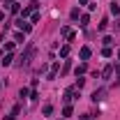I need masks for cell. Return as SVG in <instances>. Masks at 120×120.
Listing matches in <instances>:
<instances>
[{"label": "cell", "instance_id": "cell-1", "mask_svg": "<svg viewBox=\"0 0 120 120\" xmlns=\"http://www.w3.org/2000/svg\"><path fill=\"white\" fill-rule=\"evenodd\" d=\"M19 28H21V30H26V32H30V28H32V26H30V23H26V21L21 19V21H19Z\"/></svg>", "mask_w": 120, "mask_h": 120}, {"label": "cell", "instance_id": "cell-9", "mask_svg": "<svg viewBox=\"0 0 120 120\" xmlns=\"http://www.w3.org/2000/svg\"><path fill=\"white\" fill-rule=\"evenodd\" d=\"M111 72H113V67H111V65H109V67H106V69H104V76H106V79H109V76H111Z\"/></svg>", "mask_w": 120, "mask_h": 120}, {"label": "cell", "instance_id": "cell-8", "mask_svg": "<svg viewBox=\"0 0 120 120\" xmlns=\"http://www.w3.org/2000/svg\"><path fill=\"white\" fill-rule=\"evenodd\" d=\"M12 49H14V42H7V44H5V49H2V51H12Z\"/></svg>", "mask_w": 120, "mask_h": 120}, {"label": "cell", "instance_id": "cell-11", "mask_svg": "<svg viewBox=\"0 0 120 120\" xmlns=\"http://www.w3.org/2000/svg\"><path fill=\"white\" fill-rule=\"evenodd\" d=\"M118 58H120V53H118ZM118 62H120V60H118Z\"/></svg>", "mask_w": 120, "mask_h": 120}, {"label": "cell", "instance_id": "cell-10", "mask_svg": "<svg viewBox=\"0 0 120 120\" xmlns=\"http://www.w3.org/2000/svg\"><path fill=\"white\" fill-rule=\"evenodd\" d=\"M0 21H2V12H0Z\"/></svg>", "mask_w": 120, "mask_h": 120}, {"label": "cell", "instance_id": "cell-2", "mask_svg": "<svg viewBox=\"0 0 120 120\" xmlns=\"http://www.w3.org/2000/svg\"><path fill=\"white\" fill-rule=\"evenodd\" d=\"M104 97V90H95L92 92V102H97V99H102Z\"/></svg>", "mask_w": 120, "mask_h": 120}, {"label": "cell", "instance_id": "cell-3", "mask_svg": "<svg viewBox=\"0 0 120 120\" xmlns=\"http://www.w3.org/2000/svg\"><path fill=\"white\" fill-rule=\"evenodd\" d=\"M81 58H83V60L90 58V49H88V46H83V49H81Z\"/></svg>", "mask_w": 120, "mask_h": 120}, {"label": "cell", "instance_id": "cell-7", "mask_svg": "<svg viewBox=\"0 0 120 120\" xmlns=\"http://www.w3.org/2000/svg\"><path fill=\"white\" fill-rule=\"evenodd\" d=\"M88 21H90V19H88V14H83V16H81V26H88Z\"/></svg>", "mask_w": 120, "mask_h": 120}, {"label": "cell", "instance_id": "cell-5", "mask_svg": "<svg viewBox=\"0 0 120 120\" xmlns=\"http://www.w3.org/2000/svg\"><path fill=\"white\" fill-rule=\"evenodd\" d=\"M111 14H120V7H118V5H116V2L111 5Z\"/></svg>", "mask_w": 120, "mask_h": 120}, {"label": "cell", "instance_id": "cell-6", "mask_svg": "<svg viewBox=\"0 0 120 120\" xmlns=\"http://www.w3.org/2000/svg\"><path fill=\"white\" fill-rule=\"evenodd\" d=\"M67 53H69V46H62V49H60V56H62V58H65V56H67Z\"/></svg>", "mask_w": 120, "mask_h": 120}, {"label": "cell", "instance_id": "cell-4", "mask_svg": "<svg viewBox=\"0 0 120 120\" xmlns=\"http://www.w3.org/2000/svg\"><path fill=\"white\" fill-rule=\"evenodd\" d=\"M51 113H53V106L46 104V106H44V116H51Z\"/></svg>", "mask_w": 120, "mask_h": 120}]
</instances>
